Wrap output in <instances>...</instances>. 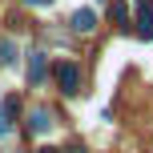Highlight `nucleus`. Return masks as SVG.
<instances>
[{
  "instance_id": "5",
  "label": "nucleus",
  "mask_w": 153,
  "mask_h": 153,
  "mask_svg": "<svg viewBox=\"0 0 153 153\" xmlns=\"http://www.w3.org/2000/svg\"><path fill=\"white\" fill-rule=\"evenodd\" d=\"M28 81L32 85L45 81V56H40V53H32V61H28Z\"/></svg>"
},
{
  "instance_id": "2",
  "label": "nucleus",
  "mask_w": 153,
  "mask_h": 153,
  "mask_svg": "<svg viewBox=\"0 0 153 153\" xmlns=\"http://www.w3.org/2000/svg\"><path fill=\"white\" fill-rule=\"evenodd\" d=\"M133 28L145 40H153V0H137V24H133Z\"/></svg>"
},
{
  "instance_id": "1",
  "label": "nucleus",
  "mask_w": 153,
  "mask_h": 153,
  "mask_svg": "<svg viewBox=\"0 0 153 153\" xmlns=\"http://www.w3.org/2000/svg\"><path fill=\"white\" fill-rule=\"evenodd\" d=\"M56 85H61V93H81V69H76L73 61H61L56 65Z\"/></svg>"
},
{
  "instance_id": "7",
  "label": "nucleus",
  "mask_w": 153,
  "mask_h": 153,
  "mask_svg": "<svg viewBox=\"0 0 153 153\" xmlns=\"http://www.w3.org/2000/svg\"><path fill=\"white\" fill-rule=\"evenodd\" d=\"M16 61V45L12 40H0V65H12Z\"/></svg>"
},
{
  "instance_id": "9",
  "label": "nucleus",
  "mask_w": 153,
  "mask_h": 153,
  "mask_svg": "<svg viewBox=\"0 0 153 153\" xmlns=\"http://www.w3.org/2000/svg\"><path fill=\"white\" fill-rule=\"evenodd\" d=\"M36 153H61V149H53V145H45V149H36Z\"/></svg>"
},
{
  "instance_id": "4",
  "label": "nucleus",
  "mask_w": 153,
  "mask_h": 153,
  "mask_svg": "<svg viewBox=\"0 0 153 153\" xmlns=\"http://www.w3.org/2000/svg\"><path fill=\"white\" fill-rule=\"evenodd\" d=\"M28 129H32V133H48V129H53V113H48V109H32Z\"/></svg>"
},
{
  "instance_id": "6",
  "label": "nucleus",
  "mask_w": 153,
  "mask_h": 153,
  "mask_svg": "<svg viewBox=\"0 0 153 153\" xmlns=\"http://www.w3.org/2000/svg\"><path fill=\"white\" fill-rule=\"evenodd\" d=\"M113 20L121 24V28H129V4H121V0H117V4H113Z\"/></svg>"
},
{
  "instance_id": "8",
  "label": "nucleus",
  "mask_w": 153,
  "mask_h": 153,
  "mask_svg": "<svg viewBox=\"0 0 153 153\" xmlns=\"http://www.w3.org/2000/svg\"><path fill=\"white\" fill-rule=\"evenodd\" d=\"M8 129H12V125H8V113H4V109H0V137H4Z\"/></svg>"
},
{
  "instance_id": "3",
  "label": "nucleus",
  "mask_w": 153,
  "mask_h": 153,
  "mask_svg": "<svg viewBox=\"0 0 153 153\" xmlns=\"http://www.w3.org/2000/svg\"><path fill=\"white\" fill-rule=\"evenodd\" d=\"M73 28L76 32H93L97 28V12H93V8H76L73 12Z\"/></svg>"
}]
</instances>
